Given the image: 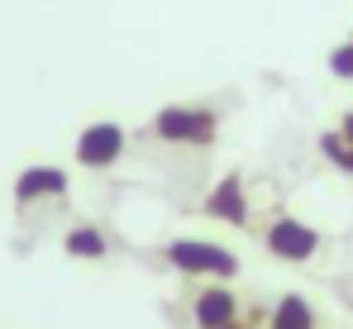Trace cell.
I'll use <instances>...</instances> for the list:
<instances>
[{"label": "cell", "instance_id": "6da1fadb", "mask_svg": "<svg viewBox=\"0 0 353 329\" xmlns=\"http://www.w3.org/2000/svg\"><path fill=\"white\" fill-rule=\"evenodd\" d=\"M153 139L172 148H210L220 139V114L210 106H163L153 114Z\"/></svg>", "mask_w": 353, "mask_h": 329}, {"label": "cell", "instance_id": "7a4b0ae2", "mask_svg": "<svg viewBox=\"0 0 353 329\" xmlns=\"http://www.w3.org/2000/svg\"><path fill=\"white\" fill-rule=\"evenodd\" d=\"M163 258L181 277H201V281H230V277H239V253H230L225 243H210V239H172L163 248Z\"/></svg>", "mask_w": 353, "mask_h": 329}, {"label": "cell", "instance_id": "3957f363", "mask_svg": "<svg viewBox=\"0 0 353 329\" xmlns=\"http://www.w3.org/2000/svg\"><path fill=\"white\" fill-rule=\"evenodd\" d=\"M124 143H129V134L119 129L115 119H96V124H86L77 134L72 158H77V167H86V172H110L124 158Z\"/></svg>", "mask_w": 353, "mask_h": 329}, {"label": "cell", "instance_id": "277c9868", "mask_svg": "<svg viewBox=\"0 0 353 329\" xmlns=\"http://www.w3.org/2000/svg\"><path fill=\"white\" fill-rule=\"evenodd\" d=\"M263 243L277 263H310L320 253V229H310L305 219L296 215H277L268 229H263Z\"/></svg>", "mask_w": 353, "mask_h": 329}, {"label": "cell", "instance_id": "5b68a950", "mask_svg": "<svg viewBox=\"0 0 353 329\" xmlns=\"http://www.w3.org/2000/svg\"><path fill=\"white\" fill-rule=\"evenodd\" d=\"M239 320V296L230 281H201V291L191 296V325L196 329H230Z\"/></svg>", "mask_w": 353, "mask_h": 329}, {"label": "cell", "instance_id": "8992f818", "mask_svg": "<svg viewBox=\"0 0 353 329\" xmlns=\"http://www.w3.org/2000/svg\"><path fill=\"white\" fill-rule=\"evenodd\" d=\"M67 172L53 163H34L24 167L19 177H14V206L19 210H29V206H39V201H58V196H67Z\"/></svg>", "mask_w": 353, "mask_h": 329}, {"label": "cell", "instance_id": "52a82bcc", "mask_svg": "<svg viewBox=\"0 0 353 329\" xmlns=\"http://www.w3.org/2000/svg\"><path fill=\"white\" fill-rule=\"evenodd\" d=\"M201 210L210 219H220V224H248V191H243V177L230 172V177H220L215 186H210V196L201 201Z\"/></svg>", "mask_w": 353, "mask_h": 329}, {"label": "cell", "instance_id": "ba28073f", "mask_svg": "<svg viewBox=\"0 0 353 329\" xmlns=\"http://www.w3.org/2000/svg\"><path fill=\"white\" fill-rule=\"evenodd\" d=\"M62 253L77 258V263H101V258L110 253V239H105L101 224H72V229L62 234Z\"/></svg>", "mask_w": 353, "mask_h": 329}, {"label": "cell", "instance_id": "9c48e42d", "mask_svg": "<svg viewBox=\"0 0 353 329\" xmlns=\"http://www.w3.org/2000/svg\"><path fill=\"white\" fill-rule=\"evenodd\" d=\"M315 306L301 296V291H287L277 306H272V315H268V329H315Z\"/></svg>", "mask_w": 353, "mask_h": 329}, {"label": "cell", "instance_id": "30bf717a", "mask_svg": "<svg viewBox=\"0 0 353 329\" xmlns=\"http://www.w3.org/2000/svg\"><path fill=\"white\" fill-rule=\"evenodd\" d=\"M320 158L334 167V172L353 177V143L339 134V129H325V134H320Z\"/></svg>", "mask_w": 353, "mask_h": 329}, {"label": "cell", "instance_id": "8fae6325", "mask_svg": "<svg viewBox=\"0 0 353 329\" xmlns=\"http://www.w3.org/2000/svg\"><path fill=\"white\" fill-rule=\"evenodd\" d=\"M330 72L339 81H353V39H344L339 48H330Z\"/></svg>", "mask_w": 353, "mask_h": 329}, {"label": "cell", "instance_id": "7c38bea8", "mask_svg": "<svg viewBox=\"0 0 353 329\" xmlns=\"http://www.w3.org/2000/svg\"><path fill=\"white\" fill-rule=\"evenodd\" d=\"M339 134L353 143V110H344V119H339Z\"/></svg>", "mask_w": 353, "mask_h": 329}, {"label": "cell", "instance_id": "4fadbf2b", "mask_svg": "<svg viewBox=\"0 0 353 329\" xmlns=\"http://www.w3.org/2000/svg\"><path fill=\"white\" fill-rule=\"evenodd\" d=\"M230 329H258V325H253V320H234Z\"/></svg>", "mask_w": 353, "mask_h": 329}]
</instances>
